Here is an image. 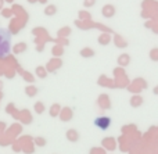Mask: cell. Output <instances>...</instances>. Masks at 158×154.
<instances>
[{
    "instance_id": "obj_9",
    "label": "cell",
    "mask_w": 158,
    "mask_h": 154,
    "mask_svg": "<svg viewBox=\"0 0 158 154\" xmlns=\"http://www.w3.org/2000/svg\"><path fill=\"white\" fill-rule=\"evenodd\" d=\"M143 104V99L140 96H133L131 99V106L132 107H140Z\"/></svg>"
},
{
    "instance_id": "obj_7",
    "label": "cell",
    "mask_w": 158,
    "mask_h": 154,
    "mask_svg": "<svg viewBox=\"0 0 158 154\" xmlns=\"http://www.w3.org/2000/svg\"><path fill=\"white\" fill-rule=\"evenodd\" d=\"M25 93H27L28 97H35L36 94H38V88L29 85V86H27V88H25Z\"/></svg>"
},
{
    "instance_id": "obj_3",
    "label": "cell",
    "mask_w": 158,
    "mask_h": 154,
    "mask_svg": "<svg viewBox=\"0 0 158 154\" xmlns=\"http://www.w3.org/2000/svg\"><path fill=\"white\" fill-rule=\"evenodd\" d=\"M58 115H60V119H61V121H64V122L71 121V119L74 118V113H72L71 108H64V110L61 111Z\"/></svg>"
},
{
    "instance_id": "obj_13",
    "label": "cell",
    "mask_w": 158,
    "mask_h": 154,
    "mask_svg": "<svg viewBox=\"0 0 158 154\" xmlns=\"http://www.w3.org/2000/svg\"><path fill=\"white\" fill-rule=\"evenodd\" d=\"M25 50H27V44H25V43H19V44H15V46H14L13 52L18 54V53H22V52H25Z\"/></svg>"
},
{
    "instance_id": "obj_17",
    "label": "cell",
    "mask_w": 158,
    "mask_h": 154,
    "mask_svg": "<svg viewBox=\"0 0 158 154\" xmlns=\"http://www.w3.org/2000/svg\"><path fill=\"white\" fill-rule=\"evenodd\" d=\"M153 92H154V94H157V96H158V85H157L156 88L153 89Z\"/></svg>"
},
{
    "instance_id": "obj_4",
    "label": "cell",
    "mask_w": 158,
    "mask_h": 154,
    "mask_svg": "<svg viewBox=\"0 0 158 154\" xmlns=\"http://www.w3.org/2000/svg\"><path fill=\"white\" fill-rule=\"evenodd\" d=\"M65 136H67V139H68L69 142H72V143H75V142H78V140H79V133H78L75 129H69V131H67Z\"/></svg>"
},
{
    "instance_id": "obj_14",
    "label": "cell",
    "mask_w": 158,
    "mask_h": 154,
    "mask_svg": "<svg viewBox=\"0 0 158 154\" xmlns=\"http://www.w3.org/2000/svg\"><path fill=\"white\" fill-rule=\"evenodd\" d=\"M56 11H57V7H56V6H53V4L44 8V14H46V15H54Z\"/></svg>"
},
{
    "instance_id": "obj_12",
    "label": "cell",
    "mask_w": 158,
    "mask_h": 154,
    "mask_svg": "<svg viewBox=\"0 0 158 154\" xmlns=\"http://www.w3.org/2000/svg\"><path fill=\"white\" fill-rule=\"evenodd\" d=\"M33 110H35L36 114H43L44 113V104L42 102H36L35 106H33Z\"/></svg>"
},
{
    "instance_id": "obj_6",
    "label": "cell",
    "mask_w": 158,
    "mask_h": 154,
    "mask_svg": "<svg viewBox=\"0 0 158 154\" xmlns=\"http://www.w3.org/2000/svg\"><path fill=\"white\" fill-rule=\"evenodd\" d=\"M35 74H36V77L40 78V79H44V78L47 77V71H46V68H44V67H42V65H39L38 68L35 69Z\"/></svg>"
},
{
    "instance_id": "obj_1",
    "label": "cell",
    "mask_w": 158,
    "mask_h": 154,
    "mask_svg": "<svg viewBox=\"0 0 158 154\" xmlns=\"http://www.w3.org/2000/svg\"><path fill=\"white\" fill-rule=\"evenodd\" d=\"M11 42H10V33L4 29H0V58H4L10 53Z\"/></svg>"
},
{
    "instance_id": "obj_8",
    "label": "cell",
    "mask_w": 158,
    "mask_h": 154,
    "mask_svg": "<svg viewBox=\"0 0 158 154\" xmlns=\"http://www.w3.org/2000/svg\"><path fill=\"white\" fill-rule=\"evenodd\" d=\"M94 54H96L94 50L90 49V47H85V49H82V50H81V56H82V57H85V58H87V57H93Z\"/></svg>"
},
{
    "instance_id": "obj_15",
    "label": "cell",
    "mask_w": 158,
    "mask_h": 154,
    "mask_svg": "<svg viewBox=\"0 0 158 154\" xmlns=\"http://www.w3.org/2000/svg\"><path fill=\"white\" fill-rule=\"evenodd\" d=\"M46 139L44 138H42V136H38V138H35V144L36 146H39V147H43V146H46Z\"/></svg>"
},
{
    "instance_id": "obj_5",
    "label": "cell",
    "mask_w": 158,
    "mask_h": 154,
    "mask_svg": "<svg viewBox=\"0 0 158 154\" xmlns=\"http://www.w3.org/2000/svg\"><path fill=\"white\" fill-rule=\"evenodd\" d=\"M114 14H115V8H114V6L107 4L106 7L103 8V15L106 17V18H110V17H112Z\"/></svg>"
},
{
    "instance_id": "obj_2",
    "label": "cell",
    "mask_w": 158,
    "mask_h": 154,
    "mask_svg": "<svg viewBox=\"0 0 158 154\" xmlns=\"http://www.w3.org/2000/svg\"><path fill=\"white\" fill-rule=\"evenodd\" d=\"M93 124H94V127L98 128L100 131H107L110 127H111L112 119H111V117H108V115H100V117H97V118H94Z\"/></svg>"
},
{
    "instance_id": "obj_10",
    "label": "cell",
    "mask_w": 158,
    "mask_h": 154,
    "mask_svg": "<svg viewBox=\"0 0 158 154\" xmlns=\"http://www.w3.org/2000/svg\"><path fill=\"white\" fill-rule=\"evenodd\" d=\"M60 110H61L60 104H53L52 108H50V117H52V118H56V117L60 114Z\"/></svg>"
},
{
    "instance_id": "obj_16",
    "label": "cell",
    "mask_w": 158,
    "mask_h": 154,
    "mask_svg": "<svg viewBox=\"0 0 158 154\" xmlns=\"http://www.w3.org/2000/svg\"><path fill=\"white\" fill-rule=\"evenodd\" d=\"M108 42H110V39L107 36H100V39H98V43H103V44H107Z\"/></svg>"
},
{
    "instance_id": "obj_11",
    "label": "cell",
    "mask_w": 158,
    "mask_h": 154,
    "mask_svg": "<svg viewBox=\"0 0 158 154\" xmlns=\"http://www.w3.org/2000/svg\"><path fill=\"white\" fill-rule=\"evenodd\" d=\"M118 64H119V65L126 67L129 64V56L128 54H121L119 57H118Z\"/></svg>"
}]
</instances>
